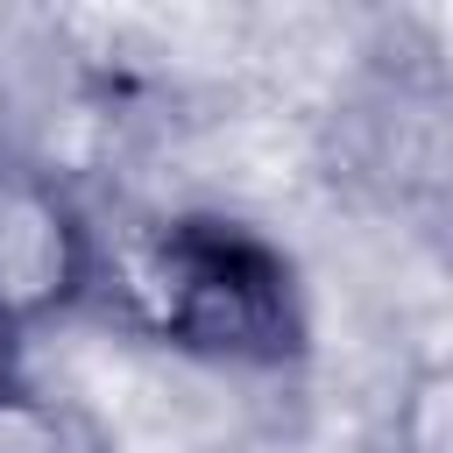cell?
I'll list each match as a JSON object with an SVG mask.
<instances>
[{"instance_id": "obj_1", "label": "cell", "mask_w": 453, "mask_h": 453, "mask_svg": "<svg viewBox=\"0 0 453 453\" xmlns=\"http://www.w3.org/2000/svg\"><path fill=\"white\" fill-rule=\"evenodd\" d=\"M113 283L142 333L198 361L269 368L304 340L290 262L226 212H163L134 226L113 255Z\"/></svg>"}, {"instance_id": "obj_2", "label": "cell", "mask_w": 453, "mask_h": 453, "mask_svg": "<svg viewBox=\"0 0 453 453\" xmlns=\"http://www.w3.org/2000/svg\"><path fill=\"white\" fill-rule=\"evenodd\" d=\"M99 276V241L57 170L0 163V326L28 333L71 311Z\"/></svg>"}, {"instance_id": "obj_3", "label": "cell", "mask_w": 453, "mask_h": 453, "mask_svg": "<svg viewBox=\"0 0 453 453\" xmlns=\"http://www.w3.org/2000/svg\"><path fill=\"white\" fill-rule=\"evenodd\" d=\"M0 453H113V439L71 396H42L14 382L0 389Z\"/></svg>"}, {"instance_id": "obj_4", "label": "cell", "mask_w": 453, "mask_h": 453, "mask_svg": "<svg viewBox=\"0 0 453 453\" xmlns=\"http://www.w3.org/2000/svg\"><path fill=\"white\" fill-rule=\"evenodd\" d=\"M7 142H14V113H7V92H0V163H7Z\"/></svg>"}]
</instances>
